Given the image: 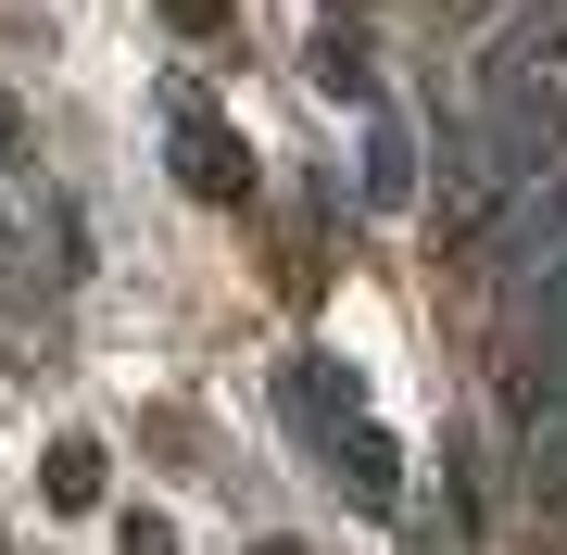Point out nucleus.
Returning <instances> with one entry per match:
<instances>
[{"label": "nucleus", "instance_id": "1", "mask_svg": "<svg viewBox=\"0 0 567 555\" xmlns=\"http://www.w3.org/2000/svg\"><path fill=\"white\" fill-rule=\"evenodd\" d=\"M177 177L203 189V203H240V189H252V152L227 140V126H215L203 102H177Z\"/></svg>", "mask_w": 567, "mask_h": 555}, {"label": "nucleus", "instance_id": "2", "mask_svg": "<svg viewBox=\"0 0 567 555\" xmlns=\"http://www.w3.org/2000/svg\"><path fill=\"white\" fill-rule=\"evenodd\" d=\"M102 493V442H51V505H89Z\"/></svg>", "mask_w": 567, "mask_h": 555}, {"label": "nucleus", "instance_id": "3", "mask_svg": "<svg viewBox=\"0 0 567 555\" xmlns=\"http://www.w3.org/2000/svg\"><path fill=\"white\" fill-rule=\"evenodd\" d=\"M316 89H341V102H353V89H365V39L328 25V39H316Z\"/></svg>", "mask_w": 567, "mask_h": 555}, {"label": "nucleus", "instance_id": "4", "mask_svg": "<svg viewBox=\"0 0 567 555\" xmlns=\"http://www.w3.org/2000/svg\"><path fill=\"white\" fill-rule=\"evenodd\" d=\"M543 329L567 341V253H555V266H543Z\"/></svg>", "mask_w": 567, "mask_h": 555}, {"label": "nucleus", "instance_id": "5", "mask_svg": "<svg viewBox=\"0 0 567 555\" xmlns=\"http://www.w3.org/2000/svg\"><path fill=\"white\" fill-rule=\"evenodd\" d=\"M13 152H25V114H13V89H0V177H13Z\"/></svg>", "mask_w": 567, "mask_h": 555}, {"label": "nucleus", "instance_id": "6", "mask_svg": "<svg viewBox=\"0 0 567 555\" xmlns=\"http://www.w3.org/2000/svg\"><path fill=\"white\" fill-rule=\"evenodd\" d=\"M164 13H177V25H189V39H203V25L227 13V0H164Z\"/></svg>", "mask_w": 567, "mask_h": 555}, {"label": "nucleus", "instance_id": "7", "mask_svg": "<svg viewBox=\"0 0 567 555\" xmlns=\"http://www.w3.org/2000/svg\"><path fill=\"white\" fill-rule=\"evenodd\" d=\"M265 555H303V543H265Z\"/></svg>", "mask_w": 567, "mask_h": 555}]
</instances>
